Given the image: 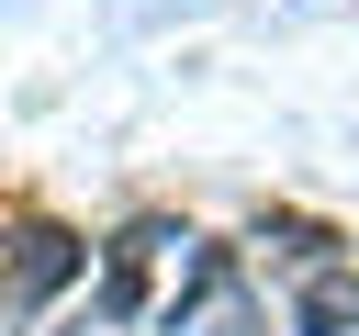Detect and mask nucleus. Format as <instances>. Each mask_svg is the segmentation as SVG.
Instances as JSON below:
<instances>
[{"label": "nucleus", "mask_w": 359, "mask_h": 336, "mask_svg": "<svg viewBox=\"0 0 359 336\" xmlns=\"http://www.w3.org/2000/svg\"><path fill=\"white\" fill-rule=\"evenodd\" d=\"M79 258H90V246H79L67 224H22V246H11V280H0V291H11V302H45V291H67V280H79Z\"/></svg>", "instance_id": "f257e3e1"}, {"label": "nucleus", "mask_w": 359, "mask_h": 336, "mask_svg": "<svg viewBox=\"0 0 359 336\" xmlns=\"http://www.w3.org/2000/svg\"><path fill=\"white\" fill-rule=\"evenodd\" d=\"M292 314H303V336H348V325H359V269H348V258H325V269L303 280V302H292Z\"/></svg>", "instance_id": "f03ea898"}]
</instances>
